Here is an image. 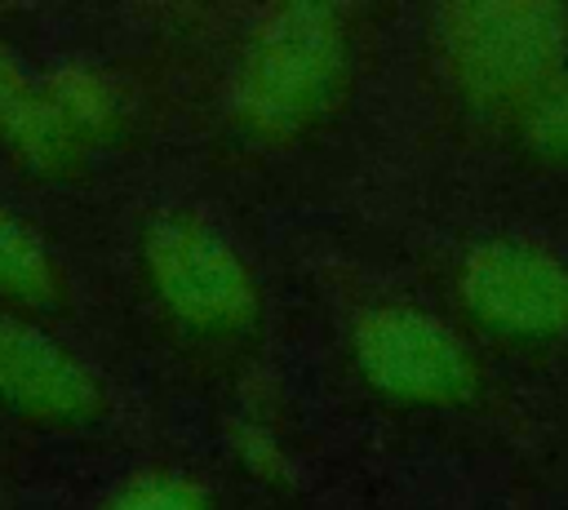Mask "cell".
<instances>
[{
    "label": "cell",
    "mask_w": 568,
    "mask_h": 510,
    "mask_svg": "<svg viewBox=\"0 0 568 510\" xmlns=\"http://www.w3.org/2000/svg\"><path fill=\"white\" fill-rule=\"evenodd\" d=\"M457 297L501 337H568V262L528 235H493L475 244L457 266Z\"/></svg>",
    "instance_id": "8992f818"
},
{
    "label": "cell",
    "mask_w": 568,
    "mask_h": 510,
    "mask_svg": "<svg viewBox=\"0 0 568 510\" xmlns=\"http://www.w3.org/2000/svg\"><path fill=\"white\" fill-rule=\"evenodd\" d=\"M231 448L240 457V466L266 483H284L288 479V457L280 448V439L262 426V421H235L231 426Z\"/></svg>",
    "instance_id": "7c38bea8"
},
{
    "label": "cell",
    "mask_w": 568,
    "mask_h": 510,
    "mask_svg": "<svg viewBox=\"0 0 568 510\" xmlns=\"http://www.w3.org/2000/svg\"><path fill=\"white\" fill-rule=\"evenodd\" d=\"M49 98L84 151L115 142L124 129V93L115 75L89 58H58L44 67Z\"/></svg>",
    "instance_id": "9c48e42d"
},
{
    "label": "cell",
    "mask_w": 568,
    "mask_h": 510,
    "mask_svg": "<svg viewBox=\"0 0 568 510\" xmlns=\"http://www.w3.org/2000/svg\"><path fill=\"white\" fill-rule=\"evenodd\" d=\"M98 510H213L209 492L200 479H191L186 470L173 466H142L133 475H124Z\"/></svg>",
    "instance_id": "30bf717a"
},
{
    "label": "cell",
    "mask_w": 568,
    "mask_h": 510,
    "mask_svg": "<svg viewBox=\"0 0 568 510\" xmlns=\"http://www.w3.org/2000/svg\"><path fill=\"white\" fill-rule=\"evenodd\" d=\"M0 151L40 173V177H75L89 160V151L75 142L67 120L58 115L44 67L27 62L22 49H13L0 35Z\"/></svg>",
    "instance_id": "52a82bcc"
},
{
    "label": "cell",
    "mask_w": 568,
    "mask_h": 510,
    "mask_svg": "<svg viewBox=\"0 0 568 510\" xmlns=\"http://www.w3.org/2000/svg\"><path fill=\"white\" fill-rule=\"evenodd\" d=\"M346 75V13L333 4H275L257 13L235 53L226 111L257 142H293L337 106Z\"/></svg>",
    "instance_id": "6da1fadb"
},
{
    "label": "cell",
    "mask_w": 568,
    "mask_h": 510,
    "mask_svg": "<svg viewBox=\"0 0 568 510\" xmlns=\"http://www.w3.org/2000/svg\"><path fill=\"white\" fill-rule=\"evenodd\" d=\"M519 137L550 160H568V67L519 111Z\"/></svg>",
    "instance_id": "8fae6325"
},
{
    "label": "cell",
    "mask_w": 568,
    "mask_h": 510,
    "mask_svg": "<svg viewBox=\"0 0 568 510\" xmlns=\"http://www.w3.org/2000/svg\"><path fill=\"white\" fill-rule=\"evenodd\" d=\"M0 408L36 430L71 435L98 426L111 395L98 368L40 315L0 310Z\"/></svg>",
    "instance_id": "5b68a950"
},
{
    "label": "cell",
    "mask_w": 568,
    "mask_h": 510,
    "mask_svg": "<svg viewBox=\"0 0 568 510\" xmlns=\"http://www.w3.org/2000/svg\"><path fill=\"white\" fill-rule=\"evenodd\" d=\"M138 266L155 306L186 333L235 337L262 310V288L231 235L195 208H155L138 231Z\"/></svg>",
    "instance_id": "3957f363"
},
{
    "label": "cell",
    "mask_w": 568,
    "mask_h": 510,
    "mask_svg": "<svg viewBox=\"0 0 568 510\" xmlns=\"http://www.w3.org/2000/svg\"><path fill=\"white\" fill-rule=\"evenodd\" d=\"M67 266L53 239L0 195V310L44 315L67 302Z\"/></svg>",
    "instance_id": "ba28073f"
},
{
    "label": "cell",
    "mask_w": 568,
    "mask_h": 510,
    "mask_svg": "<svg viewBox=\"0 0 568 510\" xmlns=\"http://www.w3.org/2000/svg\"><path fill=\"white\" fill-rule=\"evenodd\" d=\"M351 355L373 390L413 408H453L479 386L466 341L430 310L404 302L364 310L351 328Z\"/></svg>",
    "instance_id": "277c9868"
},
{
    "label": "cell",
    "mask_w": 568,
    "mask_h": 510,
    "mask_svg": "<svg viewBox=\"0 0 568 510\" xmlns=\"http://www.w3.org/2000/svg\"><path fill=\"white\" fill-rule=\"evenodd\" d=\"M453 89L479 106H528L568 62V9L550 0H462L435 13Z\"/></svg>",
    "instance_id": "7a4b0ae2"
}]
</instances>
